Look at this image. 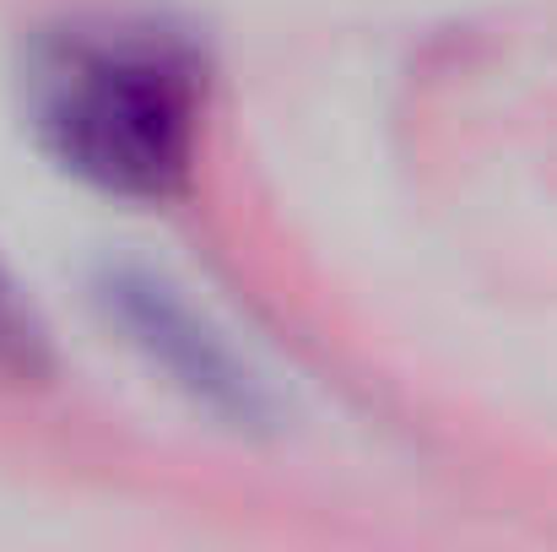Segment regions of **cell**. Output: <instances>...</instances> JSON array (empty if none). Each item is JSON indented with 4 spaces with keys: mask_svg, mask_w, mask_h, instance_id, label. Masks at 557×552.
I'll return each instance as SVG.
<instances>
[{
    "mask_svg": "<svg viewBox=\"0 0 557 552\" xmlns=\"http://www.w3.org/2000/svg\"><path fill=\"white\" fill-rule=\"evenodd\" d=\"M22 109L60 174L114 200L169 206L200 163L211 65L189 33L158 16H71L33 38Z\"/></svg>",
    "mask_w": 557,
    "mask_h": 552,
    "instance_id": "cell-1",
    "label": "cell"
},
{
    "mask_svg": "<svg viewBox=\"0 0 557 552\" xmlns=\"http://www.w3.org/2000/svg\"><path fill=\"white\" fill-rule=\"evenodd\" d=\"M109 320L147 353V364L163 368L169 384H180L189 401H200L206 412L255 428L271 417V390L255 368L244 364L216 326H206V315L180 298V287H169L152 271H109L98 287Z\"/></svg>",
    "mask_w": 557,
    "mask_h": 552,
    "instance_id": "cell-2",
    "label": "cell"
},
{
    "mask_svg": "<svg viewBox=\"0 0 557 552\" xmlns=\"http://www.w3.org/2000/svg\"><path fill=\"white\" fill-rule=\"evenodd\" d=\"M54 368L49 326L33 309V298L16 287V277L0 266V379H44Z\"/></svg>",
    "mask_w": 557,
    "mask_h": 552,
    "instance_id": "cell-3",
    "label": "cell"
}]
</instances>
